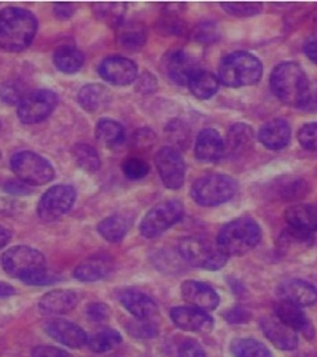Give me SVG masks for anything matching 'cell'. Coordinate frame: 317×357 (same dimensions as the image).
<instances>
[{
    "label": "cell",
    "instance_id": "obj_8",
    "mask_svg": "<svg viewBox=\"0 0 317 357\" xmlns=\"http://www.w3.org/2000/svg\"><path fill=\"white\" fill-rule=\"evenodd\" d=\"M10 169L15 176L29 186H43L50 183L56 173L52 163L31 151H22L12 156Z\"/></svg>",
    "mask_w": 317,
    "mask_h": 357
},
{
    "label": "cell",
    "instance_id": "obj_17",
    "mask_svg": "<svg viewBox=\"0 0 317 357\" xmlns=\"http://www.w3.org/2000/svg\"><path fill=\"white\" fill-rule=\"evenodd\" d=\"M283 302L297 307H310L317 303V287L303 279H287L277 287Z\"/></svg>",
    "mask_w": 317,
    "mask_h": 357
},
{
    "label": "cell",
    "instance_id": "obj_26",
    "mask_svg": "<svg viewBox=\"0 0 317 357\" xmlns=\"http://www.w3.org/2000/svg\"><path fill=\"white\" fill-rule=\"evenodd\" d=\"M273 193L284 202H295L306 197L310 193L307 181L297 176H280L272 183Z\"/></svg>",
    "mask_w": 317,
    "mask_h": 357
},
{
    "label": "cell",
    "instance_id": "obj_13",
    "mask_svg": "<svg viewBox=\"0 0 317 357\" xmlns=\"http://www.w3.org/2000/svg\"><path fill=\"white\" fill-rule=\"evenodd\" d=\"M162 69L169 80L178 86H187L199 66L192 54L183 49L169 50L162 59Z\"/></svg>",
    "mask_w": 317,
    "mask_h": 357
},
{
    "label": "cell",
    "instance_id": "obj_1",
    "mask_svg": "<svg viewBox=\"0 0 317 357\" xmlns=\"http://www.w3.org/2000/svg\"><path fill=\"white\" fill-rule=\"evenodd\" d=\"M38 19L27 9L5 8L0 10V49L17 53L32 45L38 32Z\"/></svg>",
    "mask_w": 317,
    "mask_h": 357
},
{
    "label": "cell",
    "instance_id": "obj_32",
    "mask_svg": "<svg viewBox=\"0 0 317 357\" xmlns=\"http://www.w3.org/2000/svg\"><path fill=\"white\" fill-rule=\"evenodd\" d=\"M187 86L190 89V92L193 93V96H196L200 100H209L219 92L220 80L215 73L199 69L193 75Z\"/></svg>",
    "mask_w": 317,
    "mask_h": 357
},
{
    "label": "cell",
    "instance_id": "obj_5",
    "mask_svg": "<svg viewBox=\"0 0 317 357\" xmlns=\"http://www.w3.org/2000/svg\"><path fill=\"white\" fill-rule=\"evenodd\" d=\"M262 241V229L252 218H238L224 225L217 234V245L226 256H243Z\"/></svg>",
    "mask_w": 317,
    "mask_h": 357
},
{
    "label": "cell",
    "instance_id": "obj_14",
    "mask_svg": "<svg viewBox=\"0 0 317 357\" xmlns=\"http://www.w3.org/2000/svg\"><path fill=\"white\" fill-rule=\"evenodd\" d=\"M100 77L114 86H127L137 79V66L125 56H109L99 65Z\"/></svg>",
    "mask_w": 317,
    "mask_h": 357
},
{
    "label": "cell",
    "instance_id": "obj_4",
    "mask_svg": "<svg viewBox=\"0 0 317 357\" xmlns=\"http://www.w3.org/2000/svg\"><path fill=\"white\" fill-rule=\"evenodd\" d=\"M263 76V66L250 52L238 50L226 54L219 65V80L227 87L254 86Z\"/></svg>",
    "mask_w": 317,
    "mask_h": 357
},
{
    "label": "cell",
    "instance_id": "obj_48",
    "mask_svg": "<svg viewBox=\"0 0 317 357\" xmlns=\"http://www.w3.org/2000/svg\"><path fill=\"white\" fill-rule=\"evenodd\" d=\"M156 142V135L152 129H139L134 135H133V146L136 149H148L152 147Z\"/></svg>",
    "mask_w": 317,
    "mask_h": 357
},
{
    "label": "cell",
    "instance_id": "obj_42",
    "mask_svg": "<svg viewBox=\"0 0 317 357\" xmlns=\"http://www.w3.org/2000/svg\"><path fill=\"white\" fill-rule=\"evenodd\" d=\"M192 39L201 45H213L220 40V27L215 20H203L197 23L190 33Z\"/></svg>",
    "mask_w": 317,
    "mask_h": 357
},
{
    "label": "cell",
    "instance_id": "obj_23",
    "mask_svg": "<svg viewBox=\"0 0 317 357\" xmlns=\"http://www.w3.org/2000/svg\"><path fill=\"white\" fill-rule=\"evenodd\" d=\"M263 335L280 350H295L299 344V337L289 326L281 323L277 317H263L261 320Z\"/></svg>",
    "mask_w": 317,
    "mask_h": 357
},
{
    "label": "cell",
    "instance_id": "obj_7",
    "mask_svg": "<svg viewBox=\"0 0 317 357\" xmlns=\"http://www.w3.org/2000/svg\"><path fill=\"white\" fill-rule=\"evenodd\" d=\"M179 255L189 264L210 272L220 271L229 257L219 248L217 242L200 236H190L182 239L179 243Z\"/></svg>",
    "mask_w": 317,
    "mask_h": 357
},
{
    "label": "cell",
    "instance_id": "obj_46",
    "mask_svg": "<svg viewBox=\"0 0 317 357\" xmlns=\"http://www.w3.org/2000/svg\"><path fill=\"white\" fill-rule=\"evenodd\" d=\"M26 95L24 87L17 80H10L0 87V98L8 105H19Z\"/></svg>",
    "mask_w": 317,
    "mask_h": 357
},
{
    "label": "cell",
    "instance_id": "obj_30",
    "mask_svg": "<svg viewBox=\"0 0 317 357\" xmlns=\"http://www.w3.org/2000/svg\"><path fill=\"white\" fill-rule=\"evenodd\" d=\"M180 8V3H169L164 13L159 17L156 23V31L163 36H186L189 32L187 23L179 16L176 9Z\"/></svg>",
    "mask_w": 317,
    "mask_h": 357
},
{
    "label": "cell",
    "instance_id": "obj_51",
    "mask_svg": "<svg viewBox=\"0 0 317 357\" xmlns=\"http://www.w3.org/2000/svg\"><path fill=\"white\" fill-rule=\"evenodd\" d=\"M178 357H208V356H206L203 347H201L197 342L189 340L180 346Z\"/></svg>",
    "mask_w": 317,
    "mask_h": 357
},
{
    "label": "cell",
    "instance_id": "obj_9",
    "mask_svg": "<svg viewBox=\"0 0 317 357\" xmlns=\"http://www.w3.org/2000/svg\"><path fill=\"white\" fill-rule=\"evenodd\" d=\"M185 206L179 199H170L156 204L140 223V233L146 239H155L182 220Z\"/></svg>",
    "mask_w": 317,
    "mask_h": 357
},
{
    "label": "cell",
    "instance_id": "obj_34",
    "mask_svg": "<svg viewBox=\"0 0 317 357\" xmlns=\"http://www.w3.org/2000/svg\"><path fill=\"white\" fill-rule=\"evenodd\" d=\"M126 10L127 5L122 2H103L92 5L95 17L113 29H118L125 22Z\"/></svg>",
    "mask_w": 317,
    "mask_h": 357
},
{
    "label": "cell",
    "instance_id": "obj_56",
    "mask_svg": "<svg viewBox=\"0 0 317 357\" xmlns=\"http://www.w3.org/2000/svg\"><path fill=\"white\" fill-rule=\"evenodd\" d=\"M304 54L310 62H313L317 66V33L311 35L303 45Z\"/></svg>",
    "mask_w": 317,
    "mask_h": 357
},
{
    "label": "cell",
    "instance_id": "obj_59",
    "mask_svg": "<svg viewBox=\"0 0 317 357\" xmlns=\"http://www.w3.org/2000/svg\"><path fill=\"white\" fill-rule=\"evenodd\" d=\"M13 294H15V289L10 284L0 282V297H9Z\"/></svg>",
    "mask_w": 317,
    "mask_h": 357
},
{
    "label": "cell",
    "instance_id": "obj_57",
    "mask_svg": "<svg viewBox=\"0 0 317 357\" xmlns=\"http://www.w3.org/2000/svg\"><path fill=\"white\" fill-rule=\"evenodd\" d=\"M303 110H309V112L317 110V83H314V86L310 84V91H309L306 103L303 106Z\"/></svg>",
    "mask_w": 317,
    "mask_h": 357
},
{
    "label": "cell",
    "instance_id": "obj_24",
    "mask_svg": "<svg viewBox=\"0 0 317 357\" xmlns=\"http://www.w3.org/2000/svg\"><path fill=\"white\" fill-rule=\"evenodd\" d=\"M275 314L281 323H284L286 326H289L291 329L295 331L296 333L297 332L302 333L306 339L307 337L311 339L314 336L313 324L300 307L281 301L276 305Z\"/></svg>",
    "mask_w": 317,
    "mask_h": 357
},
{
    "label": "cell",
    "instance_id": "obj_16",
    "mask_svg": "<svg viewBox=\"0 0 317 357\" xmlns=\"http://www.w3.org/2000/svg\"><path fill=\"white\" fill-rule=\"evenodd\" d=\"M171 321L180 331L190 333H209L213 329V317L205 310L196 307H173L170 310Z\"/></svg>",
    "mask_w": 317,
    "mask_h": 357
},
{
    "label": "cell",
    "instance_id": "obj_41",
    "mask_svg": "<svg viewBox=\"0 0 317 357\" xmlns=\"http://www.w3.org/2000/svg\"><path fill=\"white\" fill-rule=\"evenodd\" d=\"M122 340V335L118 331L105 329L88 337V346L95 353H105L119 346Z\"/></svg>",
    "mask_w": 317,
    "mask_h": 357
},
{
    "label": "cell",
    "instance_id": "obj_39",
    "mask_svg": "<svg viewBox=\"0 0 317 357\" xmlns=\"http://www.w3.org/2000/svg\"><path fill=\"white\" fill-rule=\"evenodd\" d=\"M96 139L107 146H116L125 140V128L113 119H102L95 130Z\"/></svg>",
    "mask_w": 317,
    "mask_h": 357
},
{
    "label": "cell",
    "instance_id": "obj_40",
    "mask_svg": "<svg viewBox=\"0 0 317 357\" xmlns=\"http://www.w3.org/2000/svg\"><path fill=\"white\" fill-rule=\"evenodd\" d=\"M230 351L235 357H273L272 351L256 339H235L230 343Z\"/></svg>",
    "mask_w": 317,
    "mask_h": 357
},
{
    "label": "cell",
    "instance_id": "obj_29",
    "mask_svg": "<svg viewBox=\"0 0 317 357\" xmlns=\"http://www.w3.org/2000/svg\"><path fill=\"white\" fill-rule=\"evenodd\" d=\"M111 271L113 263L107 256H93L80 263L73 275L80 282H98L106 279Z\"/></svg>",
    "mask_w": 317,
    "mask_h": 357
},
{
    "label": "cell",
    "instance_id": "obj_52",
    "mask_svg": "<svg viewBox=\"0 0 317 357\" xmlns=\"http://www.w3.org/2000/svg\"><path fill=\"white\" fill-rule=\"evenodd\" d=\"M32 186H29L26 183H23L22 181H19V178H13V181H8L3 183V190L9 195H16V196H24V195H29L32 193Z\"/></svg>",
    "mask_w": 317,
    "mask_h": 357
},
{
    "label": "cell",
    "instance_id": "obj_20",
    "mask_svg": "<svg viewBox=\"0 0 317 357\" xmlns=\"http://www.w3.org/2000/svg\"><path fill=\"white\" fill-rule=\"evenodd\" d=\"M119 302L134 319H153L159 313V307L152 297L136 289L122 290Z\"/></svg>",
    "mask_w": 317,
    "mask_h": 357
},
{
    "label": "cell",
    "instance_id": "obj_44",
    "mask_svg": "<svg viewBox=\"0 0 317 357\" xmlns=\"http://www.w3.org/2000/svg\"><path fill=\"white\" fill-rule=\"evenodd\" d=\"M127 332L137 339H152L157 336L159 329L157 326L152 321V319H146V320L136 319L127 324Z\"/></svg>",
    "mask_w": 317,
    "mask_h": 357
},
{
    "label": "cell",
    "instance_id": "obj_55",
    "mask_svg": "<svg viewBox=\"0 0 317 357\" xmlns=\"http://www.w3.org/2000/svg\"><path fill=\"white\" fill-rule=\"evenodd\" d=\"M75 13H76L75 3H54V6H53V15L61 20H68Z\"/></svg>",
    "mask_w": 317,
    "mask_h": 357
},
{
    "label": "cell",
    "instance_id": "obj_49",
    "mask_svg": "<svg viewBox=\"0 0 317 357\" xmlns=\"http://www.w3.org/2000/svg\"><path fill=\"white\" fill-rule=\"evenodd\" d=\"M86 314L95 323H105L110 316V310L105 303H92L86 307Z\"/></svg>",
    "mask_w": 317,
    "mask_h": 357
},
{
    "label": "cell",
    "instance_id": "obj_15",
    "mask_svg": "<svg viewBox=\"0 0 317 357\" xmlns=\"http://www.w3.org/2000/svg\"><path fill=\"white\" fill-rule=\"evenodd\" d=\"M180 294L183 301L192 307L200 310H215L220 305L219 293L208 283L197 280H186L180 286Z\"/></svg>",
    "mask_w": 317,
    "mask_h": 357
},
{
    "label": "cell",
    "instance_id": "obj_25",
    "mask_svg": "<svg viewBox=\"0 0 317 357\" xmlns=\"http://www.w3.org/2000/svg\"><path fill=\"white\" fill-rule=\"evenodd\" d=\"M79 303V296L73 290H52L46 293L39 307L45 314H65L73 310Z\"/></svg>",
    "mask_w": 317,
    "mask_h": 357
},
{
    "label": "cell",
    "instance_id": "obj_58",
    "mask_svg": "<svg viewBox=\"0 0 317 357\" xmlns=\"http://www.w3.org/2000/svg\"><path fill=\"white\" fill-rule=\"evenodd\" d=\"M12 239V233L9 229L0 226V249L5 248Z\"/></svg>",
    "mask_w": 317,
    "mask_h": 357
},
{
    "label": "cell",
    "instance_id": "obj_33",
    "mask_svg": "<svg viewBox=\"0 0 317 357\" xmlns=\"http://www.w3.org/2000/svg\"><path fill=\"white\" fill-rule=\"evenodd\" d=\"M53 63L57 70L66 75H73L83 68L84 54L75 46H61L53 54Z\"/></svg>",
    "mask_w": 317,
    "mask_h": 357
},
{
    "label": "cell",
    "instance_id": "obj_18",
    "mask_svg": "<svg viewBox=\"0 0 317 357\" xmlns=\"http://www.w3.org/2000/svg\"><path fill=\"white\" fill-rule=\"evenodd\" d=\"M45 331L53 340L70 349H80L88 344V335L82 327L65 319L49 320L45 324Z\"/></svg>",
    "mask_w": 317,
    "mask_h": 357
},
{
    "label": "cell",
    "instance_id": "obj_60",
    "mask_svg": "<svg viewBox=\"0 0 317 357\" xmlns=\"http://www.w3.org/2000/svg\"><path fill=\"white\" fill-rule=\"evenodd\" d=\"M310 17L314 20V23H317V9L310 15Z\"/></svg>",
    "mask_w": 317,
    "mask_h": 357
},
{
    "label": "cell",
    "instance_id": "obj_54",
    "mask_svg": "<svg viewBox=\"0 0 317 357\" xmlns=\"http://www.w3.org/2000/svg\"><path fill=\"white\" fill-rule=\"evenodd\" d=\"M224 319L232 324H242L250 319V313L243 307H233L224 313Z\"/></svg>",
    "mask_w": 317,
    "mask_h": 357
},
{
    "label": "cell",
    "instance_id": "obj_27",
    "mask_svg": "<svg viewBox=\"0 0 317 357\" xmlns=\"http://www.w3.org/2000/svg\"><path fill=\"white\" fill-rule=\"evenodd\" d=\"M116 40L127 52H139L148 40V31L140 22H123L116 29Z\"/></svg>",
    "mask_w": 317,
    "mask_h": 357
},
{
    "label": "cell",
    "instance_id": "obj_6",
    "mask_svg": "<svg viewBox=\"0 0 317 357\" xmlns=\"http://www.w3.org/2000/svg\"><path fill=\"white\" fill-rule=\"evenodd\" d=\"M239 190L235 177L212 173L199 177L190 189L192 199L201 207H216L232 200Z\"/></svg>",
    "mask_w": 317,
    "mask_h": 357
},
{
    "label": "cell",
    "instance_id": "obj_36",
    "mask_svg": "<svg viewBox=\"0 0 317 357\" xmlns=\"http://www.w3.org/2000/svg\"><path fill=\"white\" fill-rule=\"evenodd\" d=\"M164 137L170 143V147H175L178 151H185L192 142V129L183 119H173L164 128Z\"/></svg>",
    "mask_w": 317,
    "mask_h": 357
},
{
    "label": "cell",
    "instance_id": "obj_21",
    "mask_svg": "<svg viewBox=\"0 0 317 357\" xmlns=\"http://www.w3.org/2000/svg\"><path fill=\"white\" fill-rule=\"evenodd\" d=\"M194 156L200 162L215 163L224 156V140L216 129L200 130L194 142Z\"/></svg>",
    "mask_w": 317,
    "mask_h": 357
},
{
    "label": "cell",
    "instance_id": "obj_47",
    "mask_svg": "<svg viewBox=\"0 0 317 357\" xmlns=\"http://www.w3.org/2000/svg\"><path fill=\"white\" fill-rule=\"evenodd\" d=\"M297 140L304 151L317 152V122H310L299 129Z\"/></svg>",
    "mask_w": 317,
    "mask_h": 357
},
{
    "label": "cell",
    "instance_id": "obj_22",
    "mask_svg": "<svg viewBox=\"0 0 317 357\" xmlns=\"http://www.w3.org/2000/svg\"><path fill=\"white\" fill-rule=\"evenodd\" d=\"M254 132L246 123L230 126L224 139V156L229 159H240L253 147Z\"/></svg>",
    "mask_w": 317,
    "mask_h": 357
},
{
    "label": "cell",
    "instance_id": "obj_38",
    "mask_svg": "<svg viewBox=\"0 0 317 357\" xmlns=\"http://www.w3.org/2000/svg\"><path fill=\"white\" fill-rule=\"evenodd\" d=\"M72 156L77 167L86 173H96L100 169V156L96 149L88 143H76L72 149Z\"/></svg>",
    "mask_w": 317,
    "mask_h": 357
},
{
    "label": "cell",
    "instance_id": "obj_28",
    "mask_svg": "<svg viewBox=\"0 0 317 357\" xmlns=\"http://www.w3.org/2000/svg\"><path fill=\"white\" fill-rule=\"evenodd\" d=\"M284 219L292 229L306 233L317 231V206L295 204L286 211Z\"/></svg>",
    "mask_w": 317,
    "mask_h": 357
},
{
    "label": "cell",
    "instance_id": "obj_12",
    "mask_svg": "<svg viewBox=\"0 0 317 357\" xmlns=\"http://www.w3.org/2000/svg\"><path fill=\"white\" fill-rule=\"evenodd\" d=\"M155 163L163 185L170 190H179L185 185L186 165L182 152L164 146L155 156Z\"/></svg>",
    "mask_w": 317,
    "mask_h": 357
},
{
    "label": "cell",
    "instance_id": "obj_43",
    "mask_svg": "<svg viewBox=\"0 0 317 357\" xmlns=\"http://www.w3.org/2000/svg\"><path fill=\"white\" fill-rule=\"evenodd\" d=\"M222 9L229 15L236 17H253L263 12L262 3H250V2H229L220 3Z\"/></svg>",
    "mask_w": 317,
    "mask_h": 357
},
{
    "label": "cell",
    "instance_id": "obj_19",
    "mask_svg": "<svg viewBox=\"0 0 317 357\" xmlns=\"http://www.w3.org/2000/svg\"><path fill=\"white\" fill-rule=\"evenodd\" d=\"M258 142H261L269 151H283L284 147L289 146L292 139V128L289 122L281 117L272 119L266 122L261 130H258Z\"/></svg>",
    "mask_w": 317,
    "mask_h": 357
},
{
    "label": "cell",
    "instance_id": "obj_3",
    "mask_svg": "<svg viewBox=\"0 0 317 357\" xmlns=\"http://www.w3.org/2000/svg\"><path fill=\"white\" fill-rule=\"evenodd\" d=\"M2 264L10 278L19 279L26 284L43 286L52 283V280H49L52 278L47 273L45 256L33 248H10L2 256Z\"/></svg>",
    "mask_w": 317,
    "mask_h": 357
},
{
    "label": "cell",
    "instance_id": "obj_45",
    "mask_svg": "<svg viewBox=\"0 0 317 357\" xmlns=\"http://www.w3.org/2000/svg\"><path fill=\"white\" fill-rule=\"evenodd\" d=\"M149 165L140 158H129L122 165V172L129 181H140L149 174Z\"/></svg>",
    "mask_w": 317,
    "mask_h": 357
},
{
    "label": "cell",
    "instance_id": "obj_2",
    "mask_svg": "<svg viewBox=\"0 0 317 357\" xmlns=\"http://www.w3.org/2000/svg\"><path fill=\"white\" fill-rule=\"evenodd\" d=\"M270 87L281 103L303 109L310 91V82L304 69L299 63L289 61L275 66L270 75Z\"/></svg>",
    "mask_w": 317,
    "mask_h": 357
},
{
    "label": "cell",
    "instance_id": "obj_11",
    "mask_svg": "<svg viewBox=\"0 0 317 357\" xmlns=\"http://www.w3.org/2000/svg\"><path fill=\"white\" fill-rule=\"evenodd\" d=\"M76 202V190L68 185L47 189L39 200L38 216L42 222H54L70 212Z\"/></svg>",
    "mask_w": 317,
    "mask_h": 357
},
{
    "label": "cell",
    "instance_id": "obj_61",
    "mask_svg": "<svg viewBox=\"0 0 317 357\" xmlns=\"http://www.w3.org/2000/svg\"><path fill=\"white\" fill-rule=\"evenodd\" d=\"M0 162H2V153H0Z\"/></svg>",
    "mask_w": 317,
    "mask_h": 357
},
{
    "label": "cell",
    "instance_id": "obj_50",
    "mask_svg": "<svg viewBox=\"0 0 317 357\" xmlns=\"http://www.w3.org/2000/svg\"><path fill=\"white\" fill-rule=\"evenodd\" d=\"M156 79L150 72H145L143 73L139 80H137V92H140L141 95H150L156 91Z\"/></svg>",
    "mask_w": 317,
    "mask_h": 357
},
{
    "label": "cell",
    "instance_id": "obj_37",
    "mask_svg": "<svg viewBox=\"0 0 317 357\" xmlns=\"http://www.w3.org/2000/svg\"><path fill=\"white\" fill-rule=\"evenodd\" d=\"M311 243H313V233H306V231H300L289 227L283 230L281 234L279 236L277 248L281 255H287V253H293L296 250L304 249Z\"/></svg>",
    "mask_w": 317,
    "mask_h": 357
},
{
    "label": "cell",
    "instance_id": "obj_62",
    "mask_svg": "<svg viewBox=\"0 0 317 357\" xmlns=\"http://www.w3.org/2000/svg\"><path fill=\"white\" fill-rule=\"evenodd\" d=\"M0 126H2V123H0Z\"/></svg>",
    "mask_w": 317,
    "mask_h": 357
},
{
    "label": "cell",
    "instance_id": "obj_10",
    "mask_svg": "<svg viewBox=\"0 0 317 357\" xmlns=\"http://www.w3.org/2000/svg\"><path fill=\"white\" fill-rule=\"evenodd\" d=\"M59 98L49 89H38L27 93L17 105V116L24 125H38L54 112Z\"/></svg>",
    "mask_w": 317,
    "mask_h": 357
},
{
    "label": "cell",
    "instance_id": "obj_31",
    "mask_svg": "<svg viewBox=\"0 0 317 357\" xmlns=\"http://www.w3.org/2000/svg\"><path fill=\"white\" fill-rule=\"evenodd\" d=\"M110 100V93L102 84H84L77 95V102L83 110L88 113H96L103 109Z\"/></svg>",
    "mask_w": 317,
    "mask_h": 357
},
{
    "label": "cell",
    "instance_id": "obj_53",
    "mask_svg": "<svg viewBox=\"0 0 317 357\" xmlns=\"http://www.w3.org/2000/svg\"><path fill=\"white\" fill-rule=\"evenodd\" d=\"M32 357H73L66 350L52 347V346H39L32 351Z\"/></svg>",
    "mask_w": 317,
    "mask_h": 357
},
{
    "label": "cell",
    "instance_id": "obj_35",
    "mask_svg": "<svg viewBox=\"0 0 317 357\" xmlns=\"http://www.w3.org/2000/svg\"><path fill=\"white\" fill-rule=\"evenodd\" d=\"M129 225L130 223L125 216L114 215L103 219L98 225V231L107 242L121 243L129 231Z\"/></svg>",
    "mask_w": 317,
    "mask_h": 357
}]
</instances>
